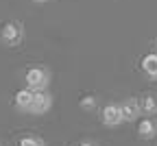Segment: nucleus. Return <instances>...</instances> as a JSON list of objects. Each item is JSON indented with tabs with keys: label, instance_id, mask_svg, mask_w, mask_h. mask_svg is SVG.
Listing matches in <instances>:
<instances>
[{
	"label": "nucleus",
	"instance_id": "obj_1",
	"mask_svg": "<svg viewBox=\"0 0 157 146\" xmlns=\"http://www.w3.org/2000/svg\"><path fill=\"white\" fill-rule=\"evenodd\" d=\"M0 39H2L5 46H11V48L20 46L22 39H24V26L20 22H13L11 20V22H7L2 26V31H0Z\"/></svg>",
	"mask_w": 157,
	"mask_h": 146
},
{
	"label": "nucleus",
	"instance_id": "obj_2",
	"mask_svg": "<svg viewBox=\"0 0 157 146\" xmlns=\"http://www.w3.org/2000/svg\"><path fill=\"white\" fill-rule=\"evenodd\" d=\"M26 81V87L35 90V92H44L50 85V72L46 68H31L24 76Z\"/></svg>",
	"mask_w": 157,
	"mask_h": 146
},
{
	"label": "nucleus",
	"instance_id": "obj_3",
	"mask_svg": "<svg viewBox=\"0 0 157 146\" xmlns=\"http://www.w3.org/2000/svg\"><path fill=\"white\" fill-rule=\"evenodd\" d=\"M101 120H103L105 127H111V129L113 127H120V124L124 122L120 105H105L103 111H101Z\"/></svg>",
	"mask_w": 157,
	"mask_h": 146
},
{
	"label": "nucleus",
	"instance_id": "obj_4",
	"mask_svg": "<svg viewBox=\"0 0 157 146\" xmlns=\"http://www.w3.org/2000/svg\"><path fill=\"white\" fill-rule=\"evenodd\" d=\"M52 107V96L44 90V92H35V100H33V107L29 113L33 116H42V113H48Z\"/></svg>",
	"mask_w": 157,
	"mask_h": 146
},
{
	"label": "nucleus",
	"instance_id": "obj_5",
	"mask_svg": "<svg viewBox=\"0 0 157 146\" xmlns=\"http://www.w3.org/2000/svg\"><path fill=\"white\" fill-rule=\"evenodd\" d=\"M33 100H35V90L24 87V90H20V92L15 94V107H17L20 111L29 113L31 107H33Z\"/></svg>",
	"mask_w": 157,
	"mask_h": 146
},
{
	"label": "nucleus",
	"instance_id": "obj_6",
	"mask_svg": "<svg viewBox=\"0 0 157 146\" xmlns=\"http://www.w3.org/2000/svg\"><path fill=\"white\" fill-rule=\"evenodd\" d=\"M120 109H122V118H124V122H135L137 118L142 116L137 98H127L122 105H120Z\"/></svg>",
	"mask_w": 157,
	"mask_h": 146
},
{
	"label": "nucleus",
	"instance_id": "obj_7",
	"mask_svg": "<svg viewBox=\"0 0 157 146\" xmlns=\"http://www.w3.org/2000/svg\"><path fill=\"white\" fill-rule=\"evenodd\" d=\"M137 135H140L142 140H153L155 135H157V122L148 116V118H144L140 124H137Z\"/></svg>",
	"mask_w": 157,
	"mask_h": 146
},
{
	"label": "nucleus",
	"instance_id": "obj_8",
	"mask_svg": "<svg viewBox=\"0 0 157 146\" xmlns=\"http://www.w3.org/2000/svg\"><path fill=\"white\" fill-rule=\"evenodd\" d=\"M137 102H140V111L144 116H155L157 113V94L148 92V94H144Z\"/></svg>",
	"mask_w": 157,
	"mask_h": 146
},
{
	"label": "nucleus",
	"instance_id": "obj_9",
	"mask_svg": "<svg viewBox=\"0 0 157 146\" xmlns=\"http://www.w3.org/2000/svg\"><path fill=\"white\" fill-rule=\"evenodd\" d=\"M142 72L151 81H157V52L144 55V59H142Z\"/></svg>",
	"mask_w": 157,
	"mask_h": 146
},
{
	"label": "nucleus",
	"instance_id": "obj_10",
	"mask_svg": "<svg viewBox=\"0 0 157 146\" xmlns=\"http://www.w3.org/2000/svg\"><path fill=\"white\" fill-rule=\"evenodd\" d=\"M20 146H46L42 137H33V135H26L20 140Z\"/></svg>",
	"mask_w": 157,
	"mask_h": 146
},
{
	"label": "nucleus",
	"instance_id": "obj_11",
	"mask_svg": "<svg viewBox=\"0 0 157 146\" xmlns=\"http://www.w3.org/2000/svg\"><path fill=\"white\" fill-rule=\"evenodd\" d=\"M94 107H96V98H94V96H83V98H81V109L92 111Z\"/></svg>",
	"mask_w": 157,
	"mask_h": 146
},
{
	"label": "nucleus",
	"instance_id": "obj_12",
	"mask_svg": "<svg viewBox=\"0 0 157 146\" xmlns=\"http://www.w3.org/2000/svg\"><path fill=\"white\" fill-rule=\"evenodd\" d=\"M78 146H98V144H94V142H81Z\"/></svg>",
	"mask_w": 157,
	"mask_h": 146
},
{
	"label": "nucleus",
	"instance_id": "obj_13",
	"mask_svg": "<svg viewBox=\"0 0 157 146\" xmlns=\"http://www.w3.org/2000/svg\"><path fill=\"white\" fill-rule=\"evenodd\" d=\"M33 2H48V0H33Z\"/></svg>",
	"mask_w": 157,
	"mask_h": 146
}]
</instances>
